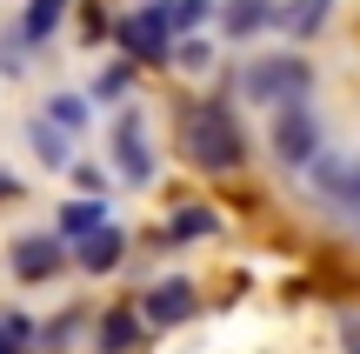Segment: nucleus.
Instances as JSON below:
<instances>
[{
	"label": "nucleus",
	"mask_w": 360,
	"mask_h": 354,
	"mask_svg": "<svg viewBox=\"0 0 360 354\" xmlns=\"http://www.w3.org/2000/svg\"><path fill=\"white\" fill-rule=\"evenodd\" d=\"M180 147L200 174H233L247 160V134H240V114L227 107V94H207V101H187L180 107Z\"/></svg>",
	"instance_id": "f257e3e1"
},
{
	"label": "nucleus",
	"mask_w": 360,
	"mask_h": 354,
	"mask_svg": "<svg viewBox=\"0 0 360 354\" xmlns=\"http://www.w3.org/2000/svg\"><path fill=\"white\" fill-rule=\"evenodd\" d=\"M240 94L247 101H260V107H307V94H314V67L300 61V53H267V61H254L240 74Z\"/></svg>",
	"instance_id": "f03ea898"
},
{
	"label": "nucleus",
	"mask_w": 360,
	"mask_h": 354,
	"mask_svg": "<svg viewBox=\"0 0 360 354\" xmlns=\"http://www.w3.org/2000/svg\"><path fill=\"white\" fill-rule=\"evenodd\" d=\"M114 40H120V61L127 67H154V61H167V47H174V34H167V7H127L120 13V27H114Z\"/></svg>",
	"instance_id": "7ed1b4c3"
},
{
	"label": "nucleus",
	"mask_w": 360,
	"mask_h": 354,
	"mask_svg": "<svg viewBox=\"0 0 360 354\" xmlns=\"http://www.w3.org/2000/svg\"><path fill=\"white\" fill-rule=\"evenodd\" d=\"M267 141H274V160H281V167H307V160L321 154V114H314V107H281Z\"/></svg>",
	"instance_id": "20e7f679"
},
{
	"label": "nucleus",
	"mask_w": 360,
	"mask_h": 354,
	"mask_svg": "<svg viewBox=\"0 0 360 354\" xmlns=\"http://www.w3.org/2000/svg\"><path fill=\"white\" fill-rule=\"evenodd\" d=\"M314 194L327 201V208H340L347 221L360 227V160H340V154H314Z\"/></svg>",
	"instance_id": "39448f33"
},
{
	"label": "nucleus",
	"mask_w": 360,
	"mask_h": 354,
	"mask_svg": "<svg viewBox=\"0 0 360 354\" xmlns=\"http://www.w3.org/2000/svg\"><path fill=\"white\" fill-rule=\"evenodd\" d=\"M7 267H13L20 281H53V274L67 267V241H60V234H20V241L7 248Z\"/></svg>",
	"instance_id": "423d86ee"
},
{
	"label": "nucleus",
	"mask_w": 360,
	"mask_h": 354,
	"mask_svg": "<svg viewBox=\"0 0 360 354\" xmlns=\"http://www.w3.org/2000/svg\"><path fill=\"white\" fill-rule=\"evenodd\" d=\"M114 167H120V181H127V187H147V181H154V147H147L141 114H120V127H114Z\"/></svg>",
	"instance_id": "0eeeda50"
},
{
	"label": "nucleus",
	"mask_w": 360,
	"mask_h": 354,
	"mask_svg": "<svg viewBox=\"0 0 360 354\" xmlns=\"http://www.w3.org/2000/svg\"><path fill=\"white\" fill-rule=\"evenodd\" d=\"M193 308H200V294H193V281H154V288L141 294V328H174V321H187Z\"/></svg>",
	"instance_id": "6e6552de"
},
{
	"label": "nucleus",
	"mask_w": 360,
	"mask_h": 354,
	"mask_svg": "<svg viewBox=\"0 0 360 354\" xmlns=\"http://www.w3.org/2000/svg\"><path fill=\"white\" fill-rule=\"evenodd\" d=\"M67 254H74L87 274H114V267L127 261V234H120V227H94V234H87V241H74Z\"/></svg>",
	"instance_id": "1a4fd4ad"
},
{
	"label": "nucleus",
	"mask_w": 360,
	"mask_h": 354,
	"mask_svg": "<svg viewBox=\"0 0 360 354\" xmlns=\"http://www.w3.org/2000/svg\"><path fill=\"white\" fill-rule=\"evenodd\" d=\"M327 20H334V0H287V7H274V27L287 40H321Z\"/></svg>",
	"instance_id": "9d476101"
},
{
	"label": "nucleus",
	"mask_w": 360,
	"mask_h": 354,
	"mask_svg": "<svg viewBox=\"0 0 360 354\" xmlns=\"http://www.w3.org/2000/svg\"><path fill=\"white\" fill-rule=\"evenodd\" d=\"M67 7H74V0H27V7H20V47L27 53L47 47V40L67 27Z\"/></svg>",
	"instance_id": "9b49d317"
},
{
	"label": "nucleus",
	"mask_w": 360,
	"mask_h": 354,
	"mask_svg": "<svg viewBox=\"0 0 360 354\" xmlns=\"http://www.w3.org/2000/svg\"><path fill=\"white\" fill-rule=\"evenodd\" d=\"M141 348V315L134 308H107L101 328H94V354H134Z\"/></svg>",
	"instance_id": "f8f14e48"
},
{
	"label": "nucleus",
	"mask_w": 360,
	"mask_h": 354,
	"mask_svg": "<svg viewBox=\"0 0 360 354\" xmlns=\"http://www.w3.org/2000/svg\"><path fill=\"white\" fill-rule=\"evenodd\" d=\"M214 27H220L227 40H254L260 27H274V0H227Z\"/></svg>",
	"instance_id": "ddd939ff"
},
{
	"label": "nucleus",
	"mask_w": 360,
	"mask_h": 354,
	"mask_svg": "<svg viewBox=\"0 0 360 354\" xmlns=\"http://www.w3.org/2000/svg\"><path fill=\"white\" fill-rule=\"evenodd\" d=\"M207 234H220V214H214V208H174L154 248H174V241H207Z\"/></svg>",
	"instance_id": "4468645a"
},
{
	"label": "nucleus",
	"mask_w": 360,
	"mask_h": 354,
	"mask_svg": "<svg viewBox=\"0 0 360 354\" xmlns=\"http://www.w3.org/2000/svg\"><path fill=\"white\" fill-rule=\"evenodd\" d=\"M27 147H34V160H40V167H53V174L74 167V141H67V134H53L47 120H34V127H27Z\"/></svg>",
	"instance_id": "2eb2a0df"
},
{
	"label": "nucleus",
	"mask_w": 360,
	"mask_h": 354,
	"mask_svg": "<svg viewBox=\"0 0 360 354\" xmlns=\"http://www.w3.org/2000/svg\"><path fill=\"white\" fill-rule=\"evenodd\" d=\"M94 227H107V214H101V201H60V221H53V234L74 248V241H87Z\"/></svg>",
	"instance_id": "dca6fc26"
},
{
	"label": "nucleus",
	"mask_w": 360,
	"mask_h": 354,
	"mask_svg": "<svg viewBox=\"0 0 360 354\" xmlns=\"http://www.w3.org/2000/svg\"><path fill=\"white\" fill-rule=\"evenodd\" d=\"M40 120H47L53 134H67V141H74V134L87 127V101H80V94H47V107H40Z\"/></svg>",
	"instance_id": "f3484780"
},
{
	"label": "nucleus",
	"mask_w": 360,
	"mask_h": 354,
	"mask_svg": "<svg viewBox=\"0 0 360 354\" xmlns=\"http://www.w3.org/2000/svg\"><path fill=\"white\" fill-rule=\"evenodd\" d=\"M160 7H167V34L174 40H193V27L214 20V0H160Z\"/></svg>",
	"instance_id": "a211bd4d"
},
{
	"label": "nucleus",
	"mask_w": 360,
	"mask_h": 354,
	"mask_svg": "<svg viewBox=\"0 0 360 354\" xmlns=\"http://www.w3.org/2000/svg\"><path fill=\"white\" fill-rule=\"evenodd\" d=\"M74 328H80V308L53 315L47 328H34V354H67V341H74Z\"/></svg>",
	"instance_id": "6ab92c4d"
},
{
	"label": "nucleus",
	"mask_w": 360,
	"mask_h": 354,
	"mask_svg": "<svg viewBox=\"0 0 360 354\" xmlns=\"http://www.w3.org/2000/svg\"><path fill=\"white\" fill-rule=\"evenodd\" d=\"M127 94H134V67H127V61H114L101 80H94V94H87V101H127Z\"/></svg>",
	"instance_id": "aec40b11"
},
{
	"label": "nucleus",
	"mask_w": 360,
	"mask_h": 354,
	"mask_svg": "<svg viewBox=\"0 0 360 354\" xmlns=\"http://www.w3.org/2000/svg\"><path fill=\"white\" fill-rule=\"evenodd\" d=\"M34 348V321L27 315H0V354H27Z\"/></svg>",
	"instance_id": "412c9836"
},
{
	"label": "nucleus",
	"mask_w": 360,
	"mask_h": 354,
	"mask_svg": "<svg viewBox=\"0 0 360 354\" xmlns=\"http://www.w3.org/2000/svg\"><path fill=\"white\" fill-rule=\"evenodd\" d=\"M107 34H114L107 7H94V0H87V7H80V40H107Z\"/></svg>",
	"instance_id": "4be33fe9"
},
{
	"label": "nucleus",
	"mask_w": 360,
	"mask_h": 354,
	"mask_svg": "<svg viewBox=\"0 0 360 354\" xmlns=\"http://www.w3.org/2000/svg\"><path fill=\"white\" fill-rule=\"evenodd\" d=\"M167 61H180L187 74H200V67H207V40H174V47H167Z\"/></svg>",
	"instance_id": "5701e85b"
},
{
	"label": "nucleus",
	"mask_w": 360,
	"mask_h": 354,
	"mask_svg": "<svg viewBox=\"0 0 360 354\" xmlns=\"http://www.w3.org/2000/svg\"><path fill=\"white\" fill-rule=\"evenodd\" d=\"M0 67H13V74H20V67H27V47H20V40H13V34L0 40Z\"/></svg>",
	"instance_id": "b1692460"
},
{
	"label": "nucleus",
	"mask_w": 360,
	"mask_h": 354,
	"mask_svg": "<svg viewBox=\"0 0 360 354\" xmlns=\"http://www.w3.org/2000/svg\"><path fill=\"white\" fill-rule=\"evenodd\" d=\"M340 341H347V354H360V315H347V321H340Z\"/></svg>",
	"instance_id": "393cba45"
},
{
	"label": "nucleus",
	"mask_w": 360,
	"mask_h": 354,
	"mask_svg": "<svg viewBox=\"0 0 360 354\" xmlns=\"http://www.w3.org/2000/svg\"><path fill=\"white\" fill-rule=\"evenodd\" d=\"M20 194V181H13V174H0V201H13Z\"/></svg>",
	"instance_id": "a878e982"
},
{
	"label": "nucleus",
	"mask_w": 360,
	"mask_h": 354,
	"mask_svg": "<svg viewBox=\"0 0 360 354\" xmlns=\"http://www.w3.org/2000/svg\"><path fill=\"white\" fill-rule=\"evenodd\" d=\"M141 7H154V0H141Z\"/></svg>",
	"instance_id": "bb28decb"
}]
</instances>
